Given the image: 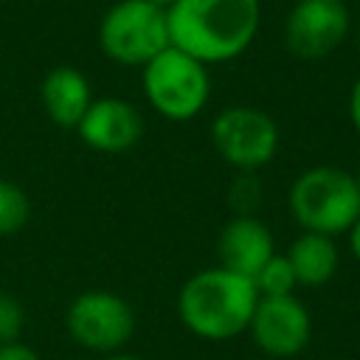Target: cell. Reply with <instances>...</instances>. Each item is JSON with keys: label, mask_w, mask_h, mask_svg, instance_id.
<instances>
[{"label": "cell", "mask_w": 360, "mask_h": 360, "mask_svg": "<svg viewBox=\"0 0 360 360\" xmlns=\"http://www.w3.org/2000/svg\"><path fill=\"white\" fill-rule=\"evenodd\" d=\"M248 332L264 354L284 360L304 352L312 335V318L295 295H259Z\"/></svg>", "instance_id": "9"}, {"label": "cell", "mask_w": 360, "mask_h": 360, "mask_svg": "<svg viewBox=\"0 0 360 360\" xmlns=\"http://www.w3.org/2000/svg\"><path fill=\"white\" fill-rule=\"evenodd\" d=\"M349 28L352 17L343 0H295L284 22V45L292 56L315 62L329 56Z\"/></svg>", "instance_id": "8"}, {"label": "cell", "mask_w": 360, "mask_h": 360, "mask_svg": "<svg viewBox=\"0 0 360 360\" xmlns=\"http://www.w3.org/2000/svg\"><path fill=\"white\" fill-rule=\"evenodd\" d=\"M253 284H256L259 295H292V290L298 287V278H295L290 259L273 253L264 262V267L253 276Z\"/></svg>", "instance_id": "15"}, {"label": "cell", "mask_w": 360, "mask_h": 360, "mask_svg": "<svg viewBox=\"0 0 360 360\" xmlns=\"http://www.w3.org/2000/svg\"><path fill=\"white\" fill-rule=\"evenodd\" d=\"M292 219L312 233H343L360 217L357 177L338 166H315L295 177L290 188Z\"/></svg>", "instance_id": "3"}, {"label": "cell", "mask_w": 360, "mask_h": 360, "mask_svg": "<svg viewBox=\"0 0 360 360\" xmlns=\"http://www.w3.org/2000/svg\"><path fill=\"white\" fill-rule=\"evenodd\" d=\"M211 143L225 163L242 172H253L276 158L278 127L264 110L236 104L217 112L211 124Z\"/></svg>", "instance_id": "6"}, {"label": "cell", "mask_w": 360, "mask_h": 360, "mask_svg": "<svg viewBox=\"0 0 360 360\" xmlns=\"http://www.w3.org/2000/svg\"><path fill=\"white\" fill-rule=\"evenodd\" d=\"M217 253H219V267L253 281V276L276 253V245H273V233L262 219L239 214L222 225L217 239Z\"/></svg>", "instance_id": "11"}, {"label": "cell", "mask_w": 360, "mask_h": 360, "mask_svg": "<svg viewBox=\"0 0 360 360\" xmlns=\"http://www.w3.org/2000/svg\"><path fill=\"white\" fill-rule=\"evenodd\" d=\"M65 326L90 352H118L135 332V312L118 292L84 290L70 301Z\"/></svg>", "instance_id": "7"}, {"label": "cell", "mask_w": 360, "mask_h": 360, "mask_svg": "<svg viewBox=\"0 0 360 360\" xmlns=\"http://www.w3.org/2000/svg\"><path fill=\"white\" fill-rule=\"evenodd\" d=\"M357 48H360V20H357Z\"/></svg>", "instance_id": "22"}, {"label": "cell", "mask_w": 360, "mask_h": 360, "mask_svg": "<svg viewBox=\"0 0 360 360\" xmlns=\"http://www.w3.org/2000/svg\"><path fill=\"white\" fill-rule=\"evenodd\" d=\"M28 217H31L28 194L17 183L0 177V236H11L22 231Z\"/></svg>", "instance_id": "14"}, {"label": "cell", "mask_w": 360, "mask_h": 360, "mask_svg": "<svg viewBox=\"0 0 360 360\" xmlns=\"http://www.w3.org/2000/svg\"><path fill=\"white\" fill-rule=\"evenodd\" d=\"M107 360H141V357H135V354H110Z\"/></svg>", "instance_id": "20"}, {"label": "cell", "mask_w": 360, "mask_h": 360, "mask_svg": "<svg viewBox=\"0 0 360 360\" xmlns=\"http://www.w3.org/2000/svg\"><path fill=\"white\" fill-rule=\"evenodd\" d=\"M357 186H360V174H357Z\"/></svg>", "instance_id": "23"}, {"label": "cell", "mask_w": 360, "mask_h": 360, "mask_svg": "<svg viewBox=\"0 0 360 360\" xmlns=\"http://www.w3.org/2000/svg\"><path fill=\"white\" fill-rule=\"evenodd\" d=\"M39 96H42V107H45L48 118L65 129H76V124L82 121V115L87 112V107L93 101L87 76L70 65H59V68L48 70L42 79Z\"/></svg>", "instance_id": "12"}, {"label": "cell", "mask_w": 360, "mask_h": 360, "mask_svg": "<svg viewBox=\"0 0 360 360\" xmlns=\"http://www.w3.org/2000/svg\"><path fill=\"white\" fill-rule=\"evenodd\" d=\"M76 132L90 149L104 155H118L132 149L141 141L143 118L135 104L115 96H104L90 101L87 112L76 124Z\"/></svg>", "instance_id": "10"}, {"label": "cell", "mask_w": 360, "mask_h": 360, "mask_svg": "<svg viewBox=\"0 0 360 360\" xmlns=\"http://www.w3.org/2000/svg\"><path fill=\"white\" fill-rule=\"evenodd\" d=\"M259 304L256 284L225 267L194 273L177 295L183 326L202 340H228L248 329Z\"/></svg>", "instance_id": "2"}, {"label": "cell", "mask_w": 360, "mask_h": 360, "mask_svg": "<svg viewBox=\"0 0 360 360\" xmlns=\"http://www.w3.org/2000/svg\"><path fill=\"white\" fill-rule=\"evenodd\" d=\"M141 84L152 110L169 121H191L202 112L211 96L208 65L197 62L174 45L143 65Z\"/></svg>", "instance_id": "4"}, {"label": "cell", "mask_w": 360, "mask_h": 360, "mask_svg": "<svg viewBox=\"0 0 360 360\" xmlns=\"http://www.w3.org/2000/svg\"><path fill=\"white\" fill-rule=\"evenodd\" d=\"M295 270V278H298V287H321L326 284L335 270H338V248L332 242V236L326 233H312V231H304L292 245L290 250L284 253Z\"/></svg>", "instance_id": "13"}, {"label": "cell", "mask_w": 360, "mask_h": 360, "mask_svg": "<svg viewBox=\"0 0 360 360\" xmlns=\"http://www.w3.org/2000/svg\"><path fill=\"white\" fill-rule=\"evenodd\" d=\"M349 248H352V253H354V259L360 262V217L352 222V228H349Z\"/></svg>", "instance_id": "19"}, {"label": "cell", "mask_w": 360, "mask_h": 360, "mask_svg": "<svg viewBox=\"0 0 360 360\" xmlns=\"http://www.w3.org/2000/svg\"><path fill=\"white\" fill-rule=\"evenodd\" d=\"M98 45L107 59L127 68H143L172 45L166 8L152 0L112 3L98 22Z\"/></svg>", "instance_id": "5"}, {"label": "cell", "mask_w": 360, "mask_h": 360, "mask_svg": "<svg viewBox=\"0 0 360 360\" xmlns=\"http://www.w3.org/2000/svg\"><path fill=\"white\" fill-rule=\"evenodd\" d=\"M349 118H352L354 129L360 132V76H357V82H354V87L349 93Z\"/></svg>", "instance_id": "18"}, {"label": "cell", "mask_w": 360, "mask_h": 360, "mask_svg": "<svg viewBox=\"0 0 360 360\" xmlns=\"http://www.w3.org/2000/svg\"><path fill=\"white\" fill-rule=\"evenodd\" d=\"M169 42L202 65L242 56L259 34V0H177L166 8Z\"/></svg>", "instance_id": "1"}, {"label": "cell", "mask_w": 360, "mask_h": 360, "mask_svg": "<svg viewBox=\"0 0 360 360\" xmlns=\"http://www.w3.org/2000/svg\"><path fill=\"white\" fill-rule=\"evenodd\" d=\"M152 3H155V6H160V8H172L177 0H152Z\"/></svg>", "instance_id": "21"}, {"label": "cell", "mask_w": 360, "mask_h": 360, "mask_svg": "<svg viewBox=\"0 0 360 360\" xmlns=\"http://www.w3.org/2000/svg\"><path fill=\"white\" fill-rule=\"evenodd\" d=\"M0 360H39V354L31 346L14 340V343H0Z\"/></svg>", "instance_id": "17"}, {"label": "cell", "mask_w": 360, "mask_h": 360, "mask_svg": "<svg viewBox=\"0 0 360 360\" xmlns=\"http://www.w3.org/2000/svg\"><path fill=\"white\" fill-rule=\"evenodd\" d=\"M25 326V312L20 301L8 292H0V343H14L20 340Z\"/></svg>", "instance_id": "16"}]
</instances>
